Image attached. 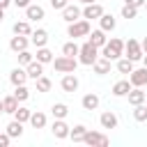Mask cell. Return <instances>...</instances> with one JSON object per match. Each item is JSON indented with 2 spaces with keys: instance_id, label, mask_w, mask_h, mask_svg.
Instances as JSON below:
<instances>
[{
  "instance_id": "f546056e",
  "label": "cell",
  "mask_w": 147,
  "mask_h": 147,
  "mask_svg": "<svg viewBox=\"0 0 147 147\" xmlns=\"http://www.w3.org/2000/svg\"><path fill=\"white\" fill-rule=\"evenodd\" d=\"M2 103H5V113H9V115H14V113H16V108H18V99H16L14 94L5 96V99H2Z\"/></svg>"
},
{
  "instance_id": "b9f144b4",
  "label": "cell",
  "mask_w": 147,
  "mask_h": 147,
  "mask_svg": "<svg viewBox=\"0 0 147 147\" xmlns=\"http://www.w3.org/2000/svg\"><path fill=\"white\" fill-rule=\"evenodd\" d=\"M14 5H16V7H21V9H25V7H28V5H32V2H30V0H14Z\"/></svg>"
},
{
  "instance_id": "52a82bcc",
  "label": "cell",
  "mask_w": 147,
  "mask_h": 147,
  "mask_svg": "<svg viewBox=\"0 0 147 147\" xmlns=\"http://www.w3.org/2000/svg\"><path fill=\"white\" fill-rule=\"evenodd\" d=\"M129 80L133 87H145L147 85V67H140V69H133L129 74Z\"/></svg>"
},
{
  "instance_id": "44dd1931",
  "label": "cell",
  "mask_w": 147,
  "mask_h": 147,
  "mask_svg": "<svg viewBox=\"0 0 147 147\" xmlns=\"http://www.w3.org/2000/svg\"><path fill=\"white\" fill-rule=\"evenodd\" d=\"M131 80H117L115 85H113V96H126L129 92H131Z\"/></svg>"
},
{
  "instance_id": "2e32d148",
  "label": "cell",
  "mask_w": 147,
  "mask_h": 147,
  "mask_svg": "<svg viewBox=\"0 0 147 147\" xmlns=\"http://www.w3.org/2000/svg\"><path fill=\"white\" fill-rule=\"evenodd\" d=\"M117 115L115 113H110V110H106V113H101V117H99V124L103 126V129H117Z\"/></svg>"
},
{
  "instance_id": "8d00e7d4",
  "label": "cell",
  "mask_w": 147,
  "mask_h": 147,
  "mask_svg": "<svg viewBox=\"0 0 147 147\" xmlns=\"http://www.w3.org/2000/svg\"><path fill=\"white\" fill-rule=\"evenodd\" d=\"M32 60H34V57H32V53H30V51H28V48H25V51H21V53H18V64H21V67H28V64H30V62H32Z\"/></svg>"
},
{
  "instance_id": "7402d4cb",
  "label": "cell",
  "mask_w": 147,
  "mask_h": 147,
  "mask_svg": "<svg viewBox=\"0 0 147 147\" xmlns=\"http://www.w3.org/2000/svg\"><path fill=\"white\" fill-rule=\"evenodd\" d=\"M80 106H83L85 110H96V108H99V94H94V92L85 94V96L80 99Z\"/></svg>"
},
{
  "instance_id": "30bf717a",
  "label": "cell",
  "mask_w": 147,
  "mask_h": 147,
  "mask_svg": "<svg viewBox=\"0 0 147 147\" xmlns=\"http://www.w3.org/2000/svg\"><path fill=\"white\" fill-rule=\"evenodd\" d=\"M80 16H83V9L76 7V5H67V7L62 9V18H64L67 23H74V21H78Z\"/></svg>"
},
{
  "instance_id": "d6986e66",
  "label": "cell",
  "mask_w": 147,
  "mask_h": 147,
  "mask_svg": "<svg viewBox=\"0 0 147 147\" xmlns=\"http://www.w3.org/2000/svg\"><path fill=\"white\" fill-rule=\"evenodd\" d=\"M25 71H28V78H32V80H37L39 76H44V64L39 62V60H32L28 67H25Z\"/></svg>"
},
{
  "instance_id": "c3c4849f",
  "label": "cell",
  "mask_w": 147,
  "mask_h": 147,
  "mask_svg": "<svg viewBox=\"0 0 147 147\" xmlns=\"http://www.w3.org/2000/svg\"><path fill=\"white\" fill-rule=\"evenodd\" d=\"M142 62H145V67H147V53H145V55H142Z\"/></svg>"
},
{
  "instance_id": "9a60e30c",
  "label": "cell",
  "mask_w": 147,
  "mask_h": 147,
  "mask_svg": "<svg viewBox=\"0 0 147 147\" xmlns=\"http://www.w3.org/2000/svg\"><path fill=\"white\" fill-rule=\"evenodd\" d=\"M9 80H11L14 87H16V85H25V80H28V71H25L23 67H16V69H11Z\"/></svg>"
},
{
  "instance_id": "7c38bea8",
  "label": "cell",
  "mask_w": 147,
  "mask_h": 147,
  "mask_svg": "<svg viewBox=\"0 0 147 147\" xmlns=\"http://www.w3.org/2000/svg\"><path fill=\"white\" fill-rule=\"evenodd\" d=\"M87 41H90V44H94L96 48H103V46H106V41H108V37H106V32L99 28V30H92V32L87 34Z\"/></svg>"
},
{
  "instance_id": "d6a6232c",
  "label": "cell",
  "mask_w": 147,
  "mask_h": 147,
  "mask_svg": "<svg viewBox=\"0 0 147 147\" xmlns=\"http://www.w3.org/2000/svg\"><path fill=\"white\" fill-rule=\"evenodd\" d=\"M30 124H32L34 129H44V126H46V115L39 113V110L32 113V115H30Z\"/></svg>"
},
{
  "instance_id": "1f68e13d",
  "label": "cell",
  "mask_w": 147,
  "mask_h": 147,
  "mask_svg": "<svg viewBox=\"0 0 147 147\" xmlns=\"http://www.w3.org/2000/svg\"><path fill=\"white\" fill-rule=\"evenodd\" d=\"M37 60H39L41 64H48V62H53L55 57H53V53H51L46 46H41V48H37Z\"/></svg>"
},
{
  "instance_id": "74e56055",
  "label": "cell",
  "mask_w": 147,
  "mask_h": 147,
  "mask_svg": "<svg viewBox=\"0 0 147 147\" xmlns=\"http://www.w3.org/2000/svg\"><path fill=\"white\" fill-rule=\"evenodd\" d=\"M136 14H138V7H131V5H124L122 7V18H136Z\"/></svg>"
},
{
  "instance_id": "681fc988",
  "label": "cell",
  "mask_w": 147,
  "mask_h": 147,
  "mask_svg": "<svg viewBox=\"0 0 147 147\" xmlns=\"http://www.w3.org/2000/svg\"><path fill=\"white\" fill-rule=\"evenodd\" d=\"M145 9H147V0H145Z\"/></svg>"
},
{
  "instance_id": "7dc6e473",
  "label": "cell",
  "mask_w": 147,
  "mask_h": 147,
  "mask_svg": "<svg viewBox=\"0 0 147 147\" xmlns=\"http://www.w3.org/2000/svg\"><path fill=\"white\" fill-rule=\"evenodd\" d=\"M2 18H5V9H0V23H2Z\"/></svg>"
},
{
  "instance_id": "9c48e42d",
  "label": "cell",
  "mask_w": 147,
  "mask_h": 147,
  "mask_svg": "<svg viewBox=\"0 0 147 147\" xmlns=\"http://www.w3.org/2000/svg\"><path fill=\"white\" fill-rule=\"evenodd\" d=\"M83 142H87V145H108L110 140H108V136H103V133H99V131H90L87 129V133H85V138H83Z\"/></svg>"
},
{
  "instance_id": "7bdbcfd3",
  "label": "cell",
  "mask_w": 147,
  "mask_h": 147,
  "mask_svg": "<svg viewBox=\"0 0 147 147\" xmlns=\"http://www.w3.org/2000/svg\"><path fill=\"white\" fill-rule=\"evenodd\" d=\"M11 2H14V0H0V9H7Z\"/></svg>"
},
{
  "instance_id": "ffe728a7",
  "label": "cell",
  "mask_w": 147,
  "mask_h": 147,
  "mask_svg": "<svg viewBox=\"0 0 147 147\" xmlns=\"http://www.w3.org/2000/svg\"><path fill=\"white\" fill-rule=\"evenodd\" d=\"M126 96H129V103H131V106H138V103H145L147 92H142V87H131V92H129Z\"/></svg>"
},
{
  "instance_id": "6da1fadb",
  "label": "cell",
  "mask_w": 147,
  "mask_h": 147,
  "mask_svg": "<svg viewBox=\"0 0 147 147\" xmlns=\"http://www.w3.org/2000/svg\"><path fill=\"white\" fill-rule=\"evenodd\" d=\"M103 53V57H108V60H119V57H124V41L122 39H117V37H113V39H108L106 41V46L101 48Z\"/></svg>"
},
{
  "instance_id": "8fae6325",
  "label": "cell",
  "mask_w": 147,
  "mask_h": 147,
  "mask_svg": "<svg viewBox=\"0 0 147 147\" xmlns=\"http://www.w3.org/2000/svg\"><path fill=\"white\" fill-rule=\"evenodd\" d=\"M78 85H80V83H78V78L74 76V71H71V74H64L62 80H60V87H62L64 92H76Z\"/></svg>"
},
{
  "instance_id": "e0dca14e",
  "label": "cell",
  "mask_w": 147,
  "mask_h": 147,
  "mask_svg": "<svg viewBox=\"0 0 147 147\" xmlns=\"http://www.w3.org/2000/svg\"><path fill=\"white\" fill-rule=\"evenodd\" d=\"M44 7L41 5H28L25 7V16H28V21H41L44 18Z\"/></svg>"
},
{
  "instance_id": "ba28073f",
  "label": "cell",
  "mask_w": 147,
  "mask_h": 147,
  "mask_svg": "<svg viewBox=\"0 0 147 147\" xmlns=\"http://www.w3.org/2000/svg\"><path fill=\"white\" fill-rule=\"evenodd\" d=\"M51 131H53V136H55L57 140H64V138H69L71 126H69L64 119H55V122H53V126H51Z\"/></svg>"
},
{
  "instance_id": "277c9868",
  "label": "cell",
  "mask_w": 147,
  "mask_h": 147,
  "mask_svg": "<svg viewBox=\"0 0 147 147\" xmlns=\"http://www.w3.org/2000/svg\"><path fill=\"white\" fill-rule=\"evenodd\" d=\"M53 67H55V71H60V74H71V71H76V67H78V60H76V57H69V55H60V57L53 60Z\"/></svg>"
},
{
  "instance_id": "4316f807",
  "label": "cell",
  "mask_w": 147,
  "mask_h": 147,
  "mask_svg": "<svg viewBox=\"0 0 147 147\" xmlns=\"http://www.w3.org/2000/svg\"><path fill=\"white\" fill-rule=\"evenodd\" d=\"M51 113H53L55 119H64V117L69 115V106H67V103H53Z\"/></svg>"
},
{
  "instance_id": "4dcf8cb0",
  "label": "cell",
  "mask_w": 147,
  "mask_h": 147,
  "mask_svg": "<svg viewBox=\"0 0 147 147\" xmlns=\"http://www.w3.org/2000/svg\"><path fill=\"white\" fill-rule=\"evenodd\" d=\"M133 119L136 122H147V103L133 106Z\"/></svg>"
},
{
  "instance_id": "d4e9b609",
  "label": "cell",
  "mask_w": 147,
  "mask_h": 147,
  "mask_svg": "<svg viewBox=\"0 0 147 147\" xmlns=\"http://www.w3.org/2000/svg\"><path fill=\"white\" fill-rule=\"evenodd\" d=\"M85 133H87V126H83V124H76V126L69 131V138H71L74 142H83Z\"/></svg>"
},
{
  "instance_id": "603a6c76",
  "label": "cell",
  "mask_w": 147,
  "mask_h": 147,
  "mask_svg": "<svg viewBox=\"0 0 147 147\" xmlns=\"http://www.w3.org/2000/svg\"><path fill=\"white\" fill-rule=\"evenodd\" d=\"M99 25H101V30H103V32H113L117 23H115V18H113L110 14H106V11H103V14H101V18H99Z\"/></svg>"
},
{
  "instance_id": "ab89813d",
  "label": "cell",
  "mask_w": 147,
  "mask_h": 147,
  "mask_svg": "<svg viewBox=\"0 0 147 147\" xmlns=\"http://www.w3.org/2000/svg\"><path fill=\"white\" fill-rule=\"evenodd\" d=\"M9 142H11V136H9L7 131H5V133H0V147H7Z\"/></svg>"
},
{
  "instance_id": "3957f363",
  "label": "cell",
  "mask_w": 147,
  "mask_h": 147,
  "mask_svg": "<svg viewBox=\"0 0 147 147\" xmlns=\"http://www.w3.org/2000/svg\"><path fill=\"white\" fill-rule=\"evenodd\" d=\"M90 32H92V28H90V21H87V18H78V21L69 23V28H67V34H69L71 39H78V37H87Z\"/></svg>"
},
{
  "instance_id": "d590c367",
  "label": "cell",
  "mask_w": 147,
  "mask_h": 147,
  "mask_svg": "<svg viewBox=\"0 0 147 147\" xmlns=\"http://www.w3.org/2000/svg\"><path fill=\"white\" fill-rule=\"evenodd\" d=\"M14 96H16L18 101H28V99H30V90H28L25 85H16V87H14Z\"/></svg>"
},
{
  "instance_id": "ac0fdd59",
  "label": "cell",
  "mask_w": 147,
  "mask_h": 147,
  "mask_svg": "<svg viewBox=\"0 0 147 147\" xmlns=\"http://www.w3.org/2000/svg\"><path fill=\"white\" fill-rule=\"evenodd\" d=\"M30 41H32L37 48L46 46V41H48V32H46L44 28H39V30H32V34H30Z\"/></svg>"
},
{
  "instance_id": "f1b7e54d",
  "label": "cell",
  "mask_w": 147,
  "mask_h": 147,
  "mask_svg": "<svg viewBox=\"0 0 147 147\" xmlns=\"http://www.w3.org/2000/svg\"><path fill=\"white\" fill-rule=\"evenodd\" d=\"M115 67H117L119 74H131V71H133V60H129V57H119Z\"/></svg>"
},
{
  "instance_id": "f907efd6",
  "label": "cell",
  "mask_w": 147,
  "mask_h": 147,
  "mask_svg": "<svg viewBox=\"0 0 147 147\" xmlns=\"http://www.w3.org/2000/svg\"><path fill=\"white\" fill-rule=\"evenodd\" d=\"M145 103H147V99H145Z\"/></svg>"
},
{
  "instance_id": "f6af8a7d",
  "label": "cell",
  "mask_w": 147,
  "mask_h": 147,
  "mask_svg": "<svg viewBox=\"0 0 147 147\" xmlns=\"http://www.w3.org/2000/svg\"><path fill=\"white\" fill-rule=\"evenodd\" d=\"M5 113V103H2V99H0V115Z\"/></svg>"
},
{
  "instance_id": "cb8c5ba5",
  "label": "cell",
  "mask_w": 147,
  "mask_h": 147,
  "mask_svg": "<svg viewBox=\"0 0 147 147\" xmlns=\"http://www.w3.org/2000/svg\"><path fill=\"white\" fill-rule=\"evenodd\" d=\"M7 133H9L11 138H21V136H23V122L11 119V122L7 124Z\"/></svg>"
},
{
  "instance_id": "4fadbf2b",
  "label": "cell",
  "mask_w": 147,
  "mask_h": 147,
  "mask_svg": "<svg viewBox=\"0 0 147 147\" xmlns=\"http://www.w3.org/2000/svg\"><path fill=\"white\" fill-rule=\"evenodd\" d=\"M28 44H30V39H28L25 34H14L11 41H9V48H11L14 53H21V51L28 48Z\"/></svg>"
},
{
  "instance_id": "ee69618b",
  "label": "cell",
  "mask_w": 147,
  "mask_h": 147,
  "mask_svg": "<svg viewBox=\"0 0 147 147\" xmlns=\"http://www.w3.org/2000/svg\"><path fill=\"white\" fill-rule=\"evenodd\" d=\"M140 46H142V53H147V37H142V41H140Z\"/></svg>"
},
{
  "instance_id": "7a4b0ae2",
  "label": "cell",
  "mask_w": 147,
  "mask_h": 147,
  "mask_svg": "<svg viewBox=\"0 0 147 147\" xmlns=\"http://www.w3.org/2000/svg\"><path fill=\"white\" fill-rule=\"evenodd\" d=\"M96 57H99V48H96L94 44L85 41V44L80 46V51H78V62L85 64V67H92V64L96 62Z\"/></svg>"
},
{
  "instance_id": "5b68a950",
  "label": "cell",
  "mask_w": 147,
  "mask_h": 147,
  "mask_svg": "<svg viewBox=\"0 0 147 147\" xmlns=\"http://www.w3.org/2000/svg\"><path fill=\"white\" fill-rule=\"evenodd\" d=\"M142 55H145V53H142V46H140V41L129 37V41H124V57H129V60L138 62V60H142Z\"/></svg>"
},
{
  "instance_id": "8992f818",
  "label": "cell",
  "mask_w": 147,
  "mask_h": 147,
  "mask_svg": "<svg viewBox=\"0 0 147 147\" xmlns=\"http://www.w3.org/2000/svg\"><path fill=\"white\" fill-rule=\"evenodd\" d=\"M101 14H103V7L99 2H90L83 7V18H87V21H99Z\"/></svg>"
},
{
  "instance_id": "83f0119b",
  "label": "cell",
  "mask_w": 147,
  "mask_h": 147,
  "mask_svg": "<svg viewBox=\"0 0 147 147\" xmlns=\"http://www.w3.org/2000/svg\"><path fill=\"white\" fill-rule=\"evenodd\" d=\"M78 51H80V46L76 44V39H71V41H67V44L62 46V55H69V57H76Z\"/></svg>"
},
{
  "instance_id": "bcb514c9",
  "label": "cell",
  "mask_w": 147,
  "mask_h": 147,
  "mask_svg": "<svg viewBox=\"0 0 147 147\" xmlns=\"http://www.w3.org/2000/svg\"><path fill=\"white\" fill-rule=\"evenodd\" d=\"M78 2H83V5H90V2H96V0H78Z\"/></svg>"
},
{
  "instance_id": "5bb4252c",
  "label": "cell",
  "mask_w": 147,
  "mask_h": 147,
  "mask_svg": "<svg viewBox=\"0 0 147 147\" xmlns=\"http://www.w3.org/2000/svg\"><path fill=\"white\" fill-rule=\"evenodd\" d=\"M110 67H113V60H108V57H96V62L92 64V69H94V74H99V76H103V74H108L110 71Z\"/></svg>"
},
{
  "instance_id": "e575fe53",
  "label": "cell",
  "mask_w": 147,
  "mask_h": 147,
  "mask_svg": "<svg viewBox=\"0 0 147 147\" xmlns=\"http://www.w3.org/2000/svg\"><path fill=\"white\" fill-rule=\"evenodd\" d=\"M30 115H32V110L30 108H23V106H18L16 108V113H14V119H18V122H30Z\"/></svg>"
},
{
  "instance_id": "f35d334b",
  "label": "cell",
  "mask_w": 147,
  "mask_h": 147,
  "mask_svg": "<svg viewBox=\"0 0 147 147\" xmlns=\"http://www.w3.org/2000/svg\"><path fill=\"white\" fill-rule=\"evenodd\" d=\"M67 5H69L67 0H51V7H53V9H60V11H62Z\"/></svg>"
},
{
  "instance_id": "836d02e7",
  "label": "cell",
  "mask_w": 147,
  "mask_h": 147,
  "mask_svg": "<svg viewBox=\"0 0 147 147\" xmlns=\"http://www.w3.org/2000/svg\"><path fill=\"white\" fill-rule=\"evenodd\" d=\"M51 78H46V76H39L37 80H34V87H37V92H51Z\"/></svg>"
},
{
  "instance_id": "484cf974",
  "label": "cell",
  "mask_w": 147,
  "mask_h": 147,
  "mask_svg": "<svg viewBox=\"0 0 147 147\" xmlns=\"http://www.w3.org/2000/svg\"><path fill=\"white\" fill-rule=\"evenodd\" d=\"M11 30H14V34H25V37H30V34H32V28H30V23H28V21H16Z\"/></svg>"
},
{
  "instance_id": "60d3db41",
  "label": "cell",
  "mask_w": 147,
  "mask_h": 147,
  "mask_svg": "<svg viewBox=\"0 0 147 147\" xmlns=\"http://www.w3.org/2000/svg\"><path fill=\"white\" fill-rule=\"evenodd\" d=\"M124 5H131V7H138L140 9V7H145V0H126Z\"/></svg>"
}]
</instances>
